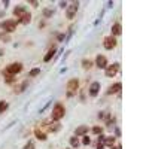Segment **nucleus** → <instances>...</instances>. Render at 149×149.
Here are the masks:
<instances>
[{"label":"nucleus","mask_w":149,"mask_h":149,"mask_svg":"<svg viewBox=\"0 0 149 149\" xmlns=\"http://www.w3.org/2000/svg\"><path fill=\"white\" fill-rule=\"evenodd\" d=\"M27 85H28V81L23 82V85L19 87V88H17V93H23V91H25V88H27Z\"/></svg>","instance_id":"nucleus-27"},{"label":"nucleus","mask_w":149,"mask_h":149,"mask_svg":"<svg viewBox=\"0 0 149 149\" xmlns=\"http://www.w3.org/2000/svg\"><path fill=\"white\" fill-rule=\"evenodd\" d=\"M17 25H18V21L17 19H6V21H2L0 23V28L5 30V33H12V31L17 30Z\"/></svg>","instance_id":"nucleus-1"},{"label":"nucleus","mask_w":149,"mask_h":149,"mask_svg":"<svg viewBox=\"0 0 149 149\" xmlns=\"http://www.w3.org/2000/svg\"><path fill=\"white\" fill-rule=\"evenodd\" d=\"M82 143L85 145V146H88L89 143H91V139H89V137H87V136H85V137L82 139Z\"/></svg>","instance_id":"nucleus-29"},{"label":"nucleus","mask_w":149,"mask_h":149,"mask_svg":"<svg viewBox=\"0 0 149 149\" xmlns=\"http://www.w3.org/2000/svg\"><path fill=\"white\" fill-rule=\"evenodd\" d=\"M48 130L51 131V133H57V131H60L61 130V124L60 122H51V124L48 125Z\"/></svg>","instance_id":"nucleus-14"},{"label":"nucleus","mask_w":149,"mask_h":149,"mask_svg":"<svg viewBox=\"0 0 149 149\" xmlns=\"http://www.w3.org/2000/svg\"><path fill=\"white\" fill-rule=\"evenodd\" d=\"M115 140H116L115 136H105V142H103V145H107V146H115Z\"/></svg>","instance_id":"nucleus-15"},{"label":"nucleus","mask_w":149,"mask_h":149,"mask_svg":"<svg viewBox=\"0 0 149 149\" xmlns=\"http://www.w3.org/2000/svg\"><path fill=\"white\" fill-rule=\"evenodd\" d=\"M111 149H121V146H111Z\"/></svg>","instance_id":"nucleus-35"},{"label":"nucleus","mask_w":149,"mask_h":149,"mask_svg":"<svg viewBox=\"0 0 149 149\" xmlns=\"http://www.w3.org/2000/svg\"><path fill=\"white\" fill-rule=\"evenodd\" d=\"M100 91V83L99 82H93L91 85H89V89H88V94L89 97H95Z\"/></svg>","instance_id":"nucleus-9"},{"label":"nucleus","mask_w":149,"mask_h":149,"mask_svg":"<svg viewBox=\"0 0 149 149\" xmlns=\"http://www.w3.org/2000/svg\"><path fill=\"white\" fill-rule=\"evenodd\" d=\"M77 9H79V2H72L70 5H67V12L66 15L69 19H73L75 15L77 14Z\"/></svg>","instance_id":"nucleus-4"},{"label":"nucleus","mask_w":149,"mask_h":149,"mask_svg":"<svg viewBox=\"0 0 149 149\" xmlns=\"http://www.w3.org/2000/svg\"><path fill=\"white\" fill-rule=\"evenodd\" d=\"M116 39L113 37V36H107V37H105V42H103V45H105V48L106 49H113L115 46H116Z\"/></svg>","instance_id":"nucleus-7"},{"label":"nucleus","mask_w":149,"mask_h":149,"mask_svg":"<svg viewBox=\"0 0 149 149\" xmlns=\"http://www.w3.org/2000/svg\"><path fill=\"white\" fill-rule=\"evenodd\" d=\"M111 31H112V36H113V37H115V36H118V34H121V33H122V27H121V24H119V23H115V24L112 25Z\"/></svg>","instance_id":"nucleus-13"},{"label":"nucleus","mask_w":149,"mask_h":149,"mask_svg":"<svg viewBox=\"0 0 149 149\" xmlns=\"http://www.w3.org/2000/svg\"><path fill=\"white\" fill-rule=\"evenodd\" d=\"M121 88H122V83H121V82H115L113 85L109 87L107 94H116V93H119V91H121Z\"/></svg>","instance_id":"nucleus-11"},{"label":"nucleus","mask_w":149,"mask_h":149,"mask_svg":"<svg viewBox=\"0 0 149 149\" xmlns=\"http://www.w3.org/2000/svg\"><path fill=\"white\" fill-rule=\"evenodd\" d=\"M9 107V105L6 103L5 100H0V112H3V111H6V109Z\"/></svg>","instance_id":"nucleus-26"},{"label":"nucleus","mask_w":149,"mask_h":149,"mask_svg":"<svg viewBox=\"0 0 149 149\" xmlns=\"http://www.w3.org/2000/svg\"><path fill=\"white\" fill-rule=\"evenodd\" d=\"M34 136H36L39 140H42V142H45V140L48 139V137H46V134H45L43 131H40V130H36V131H34Z\"/></svg>","instance_id":"nucleus-18"},{"label":"nucleus","mask_w":149,"mask_h":149,"mask_svg":"<svg viewBox=\"0 0 149 149\" xmlns=\"http://www.w3.org/2000/svg\"><path fill=\"white\" fill-rule=\"evenodd\" d=\"M30 5H33L34 8H37V6H39V2H36V0H31V2H30Z\"/></svg>","instance_id":"nucleus-32"},{"label":"nucleus","mask_w":149,"mask_h":149,"mask_svg":"<svg viewBox=\"0 0 149 149\" xmlns=\"http://www.w3.org/2000/svg\"><path fill=\"white\" fill-rule=\"evenodd\" d=\"M60 8H67V2H60Z\"/></svg>","instance_id":"nucleus-33"},{"label":"nucleus","mask_w":149,"mask_h":149,"mask_svg":"<svg viewBox=\"0 0 149 149\" xmlns=\"http://www.w3.org/2000/svg\"><path fill=\"white\" fill-rule=\"evenodd\" d=\"M52 15H54V9H52V8L43 9V17H45V18H51Z\"/></svg>","instance_id":"nucleus-22"},{"label":"nucleus","mask_w":149,"mask_h":149,"mask_svg":"<svg viewBox=\"0 0 149 149\" xmlns=\"http://www.w3.org/2000/svg\"><path fill=\"white\" fill-rule=\"evenodd\" d=\"M115 116H112V115H107V118H106V127H112V125H115Z\"/></svg>","instance_id":"nucleus-21"},{"label":"nucleus","mask_w":149,"mask_h":149,"mask_svg":"<svg viewBox=\"0 0 149 149\" xmlns=\"http://www.w3.org/2000/svg\"><path fill=\"white\" fill-rule=\"evenodd\" d=\"M77 88H79V81H77V77H73V79H70L67 82V89L70 94H73L75 91H77Z\"/></svg>","instance_id":"nucleus-6"},{"label":"nucleus","mask_w":149,"mask_h":149,"mask_svg":"<svg viewBox=\"0 0 149 149\" xmlns=\"http://www.w3.org/2000/svg\"><path fill=\"white\" fill-rule=\"evenodd\" d=\"M95 66L99 67V69H106L107 67V58L105 57V55H97V58H95Z\"/></svg>","instance_id":"nucleus-8"},{"label":"nucleus","mask_w":149,"mask_h":149,"mask_svg":"<svg viewBox=\"0 0 149 149\" xmlns=\"http://www.w3.org/2000/svg\"><path fill=\"white\" fill-rule=\"evenodd\" d=\"M82 67L85 69V70H89V69L93 67V61H91V60H88V58L82 60Z\"/></svg>","instance_id":"nucleus-19"},{"label":"nucleus","mask_w":149,"mask_h":149,"mask_svg":"<svg viewBox=\"0 0 149 149\" xmlns=\"http://www.w3.org/2000/svg\"><path fill=\"white\" fill-rule=\"evenodd\" d=\"M64 115H66V109H64V106L61 105V103H57V105L54 106V109H52V113H51L52 119H54L55 122H58Z\"/></svg>","instance_id":"nucleus-2"},{"label":"nucleus","mask_w":149,"mask_h":149,"mask_svg":"<svg viewBox=\"0 0 149 149\" xmlns=\"http://www.w3.org/2000/svg\"><path fill=\"white\" fill-rule=\"evenodd\" d=\"M88 131H89L88 125H79V127L75 130V134H76V137H79V136H85Z\"/></svg>","instance_id":"nucleus-12"},{"label":"nucleus","mask_w":149,"mask_h":149,"mask_svg":"<svg viewBox=\"0 0 149 149\" xmlns=\"http://www.w3.org/2000/svg\"><path fill=\"white\" fill-rule=\"evenodd\" d=\"M3 15H5V12H3V11H0V18H2Z\"/></svg>","instance_id":"nucleus-36"},{"label":"nucleus","mask_w":149,"mask_h":149,"mask_svg":"<svg viewBox=\"0 0 149 149\" xmlns=\"http://www.w3.org/2000/svg\"><path fill=\"white\" fill-rule=\"evenodd\" d=\"M21 70H23V64H21V63H12V64H9V66L6 67L5 73L15 76V75H18L19 72H21Z\"/></svg>","instance_id":"nucleus-3"},{"label":"nucleus","mask_w":149,"mask_h":149,"mask_svg":"<svg viewBox=\"0 0 149 149\" xmlns=\"http://www.w3.org/2000/svg\"><path fill=\"white\" fill-rule=\"evenodd\" d=\"M66 39V34H58V42H63Z\"/></svg>","instance_id":"nucleus-31"},{"label":"nucleus","mask_w":149,"mask_h":149,"mask_svg":"<svg viewBox=\"0 0 149 149\" xmlns=\"http://www.w3.org/2000/svg\"><path fill=\"white\" fill-rule=\"evenodd\" d=\"M23 149H34V143H33V142H28V143L25 145Z\"/></svg>","instance_id":"nucleus-30"},{"label":"nucleus","mask_w":149,"mask_h":149,"mask_svg":"<svg viewBox=\"0 0 149 149\" xmlns=\"http://www.w3.org/2000/svg\"><path fill=\"white\" fill-rule=\"evenodd\" d=\"M81 145V142H79V139L76 137V136H73V137H70V146L72 148H76L77 149V146Z\"/></svg>","instance_id":"nucleus-20"},{"label":"nucleus","mask_w":149,"mask_h":149,"mask_svg":"<svg viewBox=\"0 0 149 149\" xmlns=\"http://www.w3.org/2000/svg\"><path fill=\"white\" fill-rule=\"evenodd\" d=\"M66 149H69V148H66Z\"/></svg>","instance_id":"nucleus-37"},{"label":"nucleus","mask_w":149,"mask_h":149,"mask_svg":"<svg viewBox=\"0 0 149 149\" xmlns=\"http://www.w3.org/2000/svg\"><path fill=\"white\" fill-rule=\"evenodd\" d=\"M118 72H119V63H113L112 66L106 67V76L107 77H113Z\"/></svg>","instance_id":"nucleus-5"},{"label":"nucleus","mask_w":149,"mask_h":149,"mask_svg":"<svg viewBox=\"0 0 149 149\" xmlns=\"http://www.w3.org/2000/svg\"><path fill=\"white\" fill-rule=\"evenodd\" d=\"M115 131H116V137H119V136H121V131H119V128H116Z\"/></svg>","instance_id":"nucleus-34"},{"label":"nucleus","mask_w":149,"mask_h":149,"mask_svg":"<svg viewBox=\"0 0 149 149\" xmlns=\"http://www.w3.org/2000/svg\"><path fill=\"white\" fill-rule=\"evenodd\" d=\"M55 52H57V51H55V48H51V49L48 51V52H46V55L43 57V61H45V63L51 61V60H52V57L55 55Z\"/></svg>","instance_id":"nucleus-17"},{"label":"nucleus","mask_w":149,"mask_h":149,"mask_svg":"<svg viewBox=\"0 0 149 149\" xmlns=\"http://www.w3.org/2000/svg\"><path fill=\"white\" fill-rule=\"evenodd\" d=\"M17 21H18V24H30V21H31V14H30V12H24V14L17 19Z\"/></svg>","instance_id":"nucleus-10"},{"label":"nucleus","mask_w":149,"mask_h":149,"mask_svg":"<svg viewBox=\"0 0 149 149\" xmlns=\"http://www.w3.org/2000/svg\"><path fill=\"white\" fill-rule=\"evenodd\" d=\"M0 40L2 42H5V43H8V42H11V36L8 34V33H0Z\"/></svg>","instance_id":"nucleus-23"},{"label":"nucleus","mask_w":149,"mask_h":149,"mask_svg":"<svg viewBox=\"0 0 149 149\" xmlns=\"http://www.w3.org/2000/svg\"><path fill=\"white\" fill-rule=\"evenodd\" d=\"M39 73H40V69H39V67L31 69V70H30V73H28V77H34V76H37Z\"/></svg>","instance_id":"nucleus-24"},{"label":"nucleus","mask_w":149,"mask_h":149,"mask_svg":"<svg viewBox=\"0 0 149 149\" xmlns=\"http://www.w3.org/2000/svg\"><path fill=\"white\" fill-rule=\"evenodd\" d=\"M93 133L97 134V136H100V134H103V128L101 127H93Z\"/></svg>","instance_id":"nucleus-28"},{"label":"nucleus","mask_w":149,"mask_h":149,"mask_svg":"<svg viewBox=\"0 0 149 149\" xmlns=\"http://www.w3.org/2000/svg\"><path fill=\"white\" fill-rule=\"evenodd\" d=\"M15 81V77L12 76V75H8V73H5V82H8V83H12Z\"/></svg>","instance_id":"nucleus-25"},{"label":"nucleus","mask_w":149,"mask_h":149,"mask_svg":"<svg viewBox=\"0 0 149 149\" xmlns=\"http://www.w3.org/2000/svg\"><path fill=\"white\" fill-rule=\"evenodd\" d=\"M24 12H27V11H25V6H23V5H18L17 8L14 9V15L19 18V17H21V15L24 14Z\"/></svg>","instance_id":"nucleus-16"}]
</instances>
